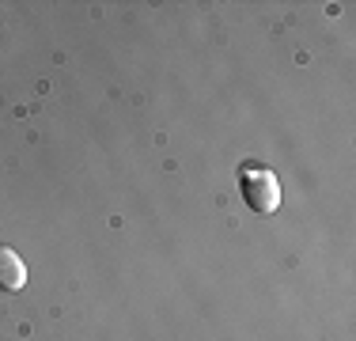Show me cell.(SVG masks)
I'll return each mask as SVG.
<instances>
[{"label": "cell", "instance_id": "obj_1", "mask_svg": "<svg viewBox=\"0 0 356 341\" xmlns=\"http://www.w3.org/2000/svg\"><path fill=\"white\" fill-rule=\"evenodd\" d=\"M239 190H243V201H247L258 216H273V212L281 209V182H277V175L266 167L239 170Z\"/></svg>", "mask_w": 356, "mask_h": 341}, {"label": "cell", "instance_id": "obj_2", "mask_svg": "<svg viewBox=\"0 0 356 341\" xmlns=\"http://www.w3.org/2000/svg\"><path fill=\"white\" fill-rule=\"evenodd\" d=\"M23 285H27V266H23V258L15 251H8V246H0V288H4V292H19Z\"/></svg>", "mask_w": 356, "mask_h": 341}]
</instances>
